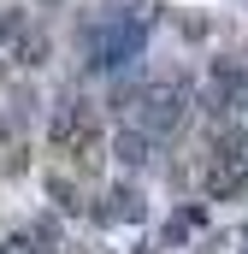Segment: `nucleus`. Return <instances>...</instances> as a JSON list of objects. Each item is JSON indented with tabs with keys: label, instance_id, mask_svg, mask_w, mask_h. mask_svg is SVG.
<instances>
[{
	"label": "nucleus",
	"instance_id": "obj_6",
	"mask_svg": "<svg viewBox=\"0 0 248 254\" xmlns=\"http://www.w3.org/2000/svg\"><path fill=\"white\" fill-rule=\"evenodd\" d=\"M42 6H54V0H42Z\"/></svg>",
	"mask_w": 248,
	"mask_h": 254
},
{
	"label": "nucleus",
	"instance_id": "obj_5",
	"mask_svg": "<svg viewBox=\"0 0 248 254\" xmlns=\"http://www.w3.org/2000/svg\"><path fill=\"white\" fill-rule=\"evenodd\" d=\"M201 254H219V249H201Z\"/></svg>",
	"mask_w": 248,
	"mask_h": 254
},
{
	"label": "nucleus",
	"instance_id": "obj_4",
	"mask_svg": "<svg viewBox=\"0 0 248 254\" xmlns=\"http://www.w3.org/2000/svg\"><path fill=\"white\" fill-rule=\"evenodd\" d=\"M0 254H48L36 231H18V237H0Z\"/></svg>",
	"mask_w": 248,
	"mask_h": 254
},
{
	"label": "nucleus",
	"instance_id": "obj_3",
	"mask_svg": "<svg viewBox=\"0 0 248 254\" xmlns=\"http://www.w3.org/2000/svg\"><path fill=\"white\" fill-rule=\"evenodd\" d=\"M189 119V89L184 83H160V89H142V113H136V125L148 130L154 142L160 136H172V130Z\"/></svg>",
	"mask_w": 248,
	"mask_h": 254
},
{
	"label": "nucleus",
	"instance_id": "obj_1",
	"mask_svg": "<svg viewBox=\"0 0 248 254\" xmlns=\"http://www.w3.org/2000/svg\"><path fill=\"white\" fill-rule=\"evenodd\" d=\"M54 148L77 172L95 166V154H101V107L89 95H60V107H54Z\"/></svg>",
	"mask_w": 248,
	"mask_h": 254
},
{
	"label": "nucleus",
	"instance_id": "obj_2",
	"mask_svg": "<svg viewBox=\"0 0 248 254\" xmlns=\"http://www.w3.org/2000/svg\"><path fill=\"white\" fill-rule=\"evenodd\" d=\"M201 184L207 195H237L248 184V136H219L213 148H207V166H201Z\"/></svg>",
	"mask_w": 248,
	"mask_h": 254
}]
</instances>
